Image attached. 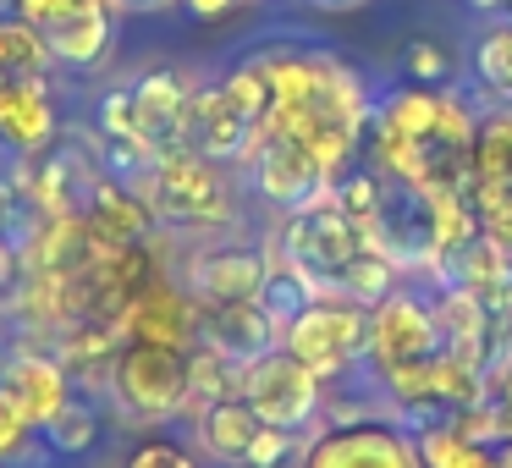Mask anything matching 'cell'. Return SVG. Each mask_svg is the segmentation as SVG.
Masks as SVG:
<instances>
[{"instance_id": "obj_1", "label": "cell", "mask_w": 512, "mask_h": 468, "mask_svg": "<svg viewBox=\"0 0 512 468\" xmlns=\"http://www.w3.org/2000/svg\"><path fill=\"white\" fill-rule=\"evenodd\" d=\"M133 188L155 210V221L177 226V232H215V226L237 221V199H232V182H226V166L221 160H204L188 144L166 149Z\"/></svg>"}, {"instance_id": "obj_2", "label": "cell", "mask_w": 512, "mask_h": 468, "mask_svg": "<svg viewBox=\"0 0 512 468\" xmlns=\"http://www.w3.org/2000/svg\"><path fill=\"white\" fill-rule=\"evenodd\" d=\"M116 413L138 430L171 424L193 408V375H188V353L182 347H155V342H122L105 375Z\"/></svg>"}, {"instance_id": "obj_3", "label": "cell", "mask_w": 512, "mask_h": 468, "mask_svg": "<svg viewBox=\"0 0 512 468\" xmlns=\"http://www.w3.org/2000/svg\"><path fill=\"white\" fill-rule=\"evenodd\" d=\"M364 248H380V243H369L364 226H358L331 193L314 199V204H303V210H292L287 221H281V232H276V254L287 259L292 270H303L320 292L342 287L347 265H353Z\"/></svg>"}, {"instance_id": "obj_4", "label": "cell", "mask_w": 512, "mask_h": 468, "mask_svg": "<svg viewBox=\"0 0 512 468\" xmlns=\"http://www.w3.org/2000/svg\"><path fill=\"white\" fill-rule=\"evenodd\" d=\"M281 347H287L298 364H309L320 380H336L347 369L369 364V309L342 292H320L298 320L281 331Z\"/></svg>"}, {"instance_id": "obj_5", "label": "cell", "mask_w": 512, "mask_h": 468, "mask_svg": "<svg viewBox=\"0 0 512 468\" xmlns=\"http://www.w3.org/2000/svg\"><path fill=\"white\" fill-rule=\"evenodd\" d=\"M298 468H424L419 435L391 413H369V419L347 424H314L303 435Z\"/></svg>"}, {"instance_id": "obj_6", "label": "cell", "mask_w": 512, "mask_h": 468, "mask_svg": "<svg viewBox=\"0 0 512 468\" xmlns=\"http://www.w3.org/2000/svg\"><path fill=\"white\" fill-rule=\"evenodd\" d=\"M237 397L259 413V424H281V430L309 435L314 419L325 413V380L309 364H298L287 347H270V353L248 358L237 369Z\"/></svg>"}, {"instance_id": "obj_7", "label": "cell", "mask_w": 512, "mask_h": 468, "mask_svg": "<svg viewBox=\"0 0 512 468\" xmlns=\"http://www.w3.org/2000/svg\"><path fill=\"white\" fill-rule=\"evenodd\" d=\"M435 353H446V331L435 320V298L397 287L369 309V369L380 375H397V369H419Z\"/></svg>"}, {"instance_id": "obj_8", "label": "cell", "mask_w": 512, "mask_h": 468, "mask_svg": "<svg viewBox=\"0 0 512 468\" xmlns=\"http://www.w3.org/2000/svg\"><path fill=\"white\" fill-rule=\"evenodd\" d=\"M248 182L265 204H276L281 215L303 210V204L331 193V171L314 160V149L292 133H259V149L248 155Z\"/></svg>"}, {"instance_id": "obj_9", "label": "cell", "mask_w": 512, "mask_h": 468, "mask_svg": "<svg viewBox=\"0 0 512 468\" xmlns=\"http://www.w3.org/2000/svg\"><path fill=\"white\" fill-rule=\"evenodd\" d=\"M0 386L12 391V402L28 413L34 430H45V424L67 408L72 391H78V386H72V375H67V364L56 358V347L28 342V336L0 342Z\"/></svg>"}, {"instance_id": "obj_10", "label": "cell", "mask_w": 512, "mask_h": 468, "mask_svg": "<svg viewBox=\"0 0 512 468\" xmlns=\"http://www.w3.org/2000/svg\"><path fill=\"white\" fill-rule=\"evenodd\" d=\"M61 138V100L50 72H0V144L12 155H45Z\"/></svg>"}, {"instance_id": "obj_11", "label": "cell", "mask_w": 512, "mask_h": 468, "mask_svg": "<svg viewBox=\"0 0 512 468\" xmlns=\"http://www.w3.org/2000/svg\"><path fill=\"white\" fill-rule=\"evenodd\" d=\"M199 325H204V309L182 281H171V270H160L144 292L122 309L116 331L122 342H155V347H182L188 353L199 342Z\"/></svg>"}, {"instance_id": "obj_12", "label": "cell", "mask_w": 512, "mask_h": 468, "mask_svg": "<svg viewBox=\"0 0 512 468\" xmlns=\"http://www.w3.org/2000/svg\"><path fill=\"white\" fill-rule=\"evenodd\" d=\"M259 133H265V122H254L221 83H199V89H193L188 138H182V144L199 149L204 160H221V166H237V160H243L248 166V155L259 149Z\"/></svg>"}, {"instance_id": "obj_13", "label": "cell", "mask_w": 512, "mask_h": 468, "mask_svg": "<svg viewBox=\"0 0 512 468\" xmlns=\"http://www.w3.org/2000/svg\"><path fill=\"white\" fill-rule=\"evenodd\" d=\"M270 254L265 248H199L182 265V287L199 298V309H215V303H248L265 287Z\"/></svg>"}, {"instance_id": "obj_14", "label": "cell", "mask_w": 512, "mask_h": 468, "mask_svg": "<svg viewBox=\"0 0 512 468\" xmlns=\"http://www.w3.org/2000/svg\"><path fill=\"white\" fill-rule=\"evenodd\" d=\"M193 89H199V83H188L182 72H171V67L144 72V78L133 83V116H138V133H144L149 144L160 149V155H166V149H182V138H188Z\"/></svg>"}, {"instance_id": "obj_15", "label": "cell", "mask_w": 512, "mask_h": 468, "mask_svg": "<svg viewBox=\"0 0 512 468\" xmlns=\"http://www.w3.org/2000/svg\"><path fill=\"white\" fill-rule=\"evenodd\" d=\"M199 342H210L215 353H226L232 364H248V358L281 347V325L259 309V298H248V303H215V309H204Z\"/></svg>"}, {"instance_id": "obj_16", "label": "cell", "mask_w": 512, "mask_h": 468, "mask_svg": "<svg viewBox=\"0 0 512 468\" xmlns=\"http://www.w3.org/2000/svg\"><path fill=\"white\" fill-rule=\"evenodd\" d=\"M254 430H259V413L248 408L237 391H232V397L204 402V408H193V435H199V452H204V463H215V468H237V457L248 452Z\"/></svg>"}, {"instance_id": "obj_17", "label": "cell", "mask_w": 512, "mask_h": 468, "mask_svg": "<svg viewBox=\"0 0 512 468\" xmlns=\"http://www.w3.org/2000/svg\"><path fill=\"white\" fill-rule=\"evenodd\" d=\"M83 215H89L94 232L116 237V243H149V237H155V210L138 199L133 182L111 177V171L94 182V199H89V210H83Z\"/></svg>"}, {"instance_id": "obj_18", "label": "cell", "mask_w": 512, "mask_h": 468, "mask_svg": "<svg viewBox=\"0 0 512 468\" xmlns=\"http://www.w3.org/2000/svg\"><path fill=\"white\" fill-rule=\"evenodd\" d=\"M441 122H446V94L419 89V83L380 94L375 111H369V127H386V133L413 138V144H430V138H441Z\"/></svg>"}, {"instance_id": "obj_19", "label": "cell", "mask_w": 512, "mask_h": 468, "mask_svg": "<svg viewBox=\"0 0 512 468\" xmlns=\"http://www.w3.org/2000/svg\"><path fill=\"white\" fill-rule=\"evenodd\" d=\"M100 430H105L100 402H94L89 391H72L67 408H61L56 419L39 430V441H45L50 457H61V463H78V457H89L94 446H100Z\"/></svg>"}, {"instance_id": "obj_20", "label": "cell", "mask_w": 512, "mask_h": 468, "mask_svg": "<svg viewBox=\"0 0 512 468\" xmlns=\"http://www.w3.org/2000/svg\"><path fill=\"white\" fill-rule=\"evenodd\" d=\"M468 177L512 188V100L490 105L468 138Z\"/></svg>"}, {"instance_id": "obj_21", "label": "cell", "mask_w": 512, "mask_h": 468, "mask_svg": "<svg viewBox=\"0 0 512 468\" xmlns=\"http://www.w3.org/2000/svg\"><path fill=\"white\" fill-rule=\"evenodd\" d=\"M314 298H320V287H314V281L303 276V270H292V265H287V259H281V254H270L265 287H259V309H265L270 320H276L281 331H287V325L298 320V314L309 309Z\"/></svg>"}, {"instance_id": "obj_22", "label": "cell", "mask_w": 512, "mask_h": 468, "mask_svg": "<svg viewBox=\"0 0 512 468\" xmlns=\"http://www.w3.org/2000/svg\"><path fill=\"white\" fill-rule=\"evenodd\" d=\"M50 45L23 12H0V72H50Z\"/></svg>"}, {"instance_id": "obj_23", "label": "cell", "mask_w": 512, "mask_h": 468, "mask_svg": "<svg viewBox=\"0 0 512 468\" xmlns=\"http://www.w3.org/2000/svg\"><path fill=\"white\" fill-rule=\"evenodd\" d=\"M419 457H424V468H496V446L468 441V435L452 430V424L419 430Z\"/></svg>"}, {"instance_id": "obj_24", "label": "cell", "mask_w": 512, "mask_h": 468, "mask_svg": "<svg viewBox=\"0 0 512 468\" xmlns=\"http://www.w3.org/2000/svg\"><path fill=\"white\" fill-rule=\"evenodd\" d=\"M39 457H50L45 441H39V430L12 402V391L0 386V468H34Z\"/></svg>"}, {"instance_id": "obj_25", "label": "cell", "mask_w": 512, "mask_h": 468, "mask_svg": "<svg viewBox=\"0 0 512 468\" xmlns=\"http://www.w3.org/2000/svg\"><path fill=\"white\" fill-rule=\"evenodd\" d=\"M468 199H474L479 232H485L490 243H501V248L512 254V188H501V182H479V177H468Z\"/></svg>"}, {"instance_id": "obj_26", "label": "cell", "mask_w": 512, "mask_h": 468, "mask_svg": "<svg viewBox=\"0 0 512 468\" xmlns=\"http://www.w3.org/2000/svg\"><path fill=\"white\" fill-rule=\"evenodd\" d=\"M303 452V435L298 430H281V424H259L248 452L237 457V468H298Z\"/></svg>"}, {"instance_id": "obj_27", "label": "cell", "mask_w": 512, "mask_h": 468, "mask_svg": "<svg viewBox=\"0 0 512 468\" xmlns=\"http://www.w3.org/2000/svg\"><path fill=\"white\" fill-rule=\"evenodd\" d=\"M94 127H100V138H111V144H133V138H144L138 133V116H133V83H111V89L94 100Z\"/></svg>"}, {"instance_id": "obj_28", "label": "cell", "mask_w": 512, "mask_h": 468, "mask_svg": "<svg viewBox=\"0 0 512 468\" xmlns=\"http://www.w3.org/2000/svg\"><path fill=\"white\" fill-rule=\"evenodd\" d=\"M474 72L501 94V100H512V23L490 28V34L479 39V50H474Z\"/></svg>"}, {"instance_id": "obj_29", "label": "cell", "mask_w": 512, "mask_h": 468, "mask_svg": "<svg viewBox=\"0 0 512 468\" xmlns=\"http://www.w3.org/2000/svg\"><path fill=\"white\" fill-rule=\"evenodd\" d=\"M122 468H204V463L188 452V446L166 441V435H149V441H138L133 452H127Z\"/></svg>"}, {"instance_id": "obj_30", "label": "cell", "mask_w": 512, "mask_h": 468, "mask_svg": "<svg viewBox=\"0 0 512 468\" xmlns=\"http://www.w3.org/2000/svg\"><path fill=\"white\" fill-rule=\"evenodd\" d=\"M402 67H408V78L419 83V89H435V83L452 72V61H446V50L435 45V39H408V50H402Z\"/></svg>"}, {"instance_id": "obj_31", "label": "cell", "mask_w": 512, "mask_h": 468, "mask_svg": "<svg viewBox=\"0 0 512 468\" xmlns=\"http://www.w3.org/2000/svg\"><path fill=\"white\" fill-rule=\"evenodd\" d=\"M485 397H490V408H496V419H501V441H512V353L490 369Z\"/></svg>"}, {"instance_id": "obj_32", "label": "cell", "mask_w": 512, "mask_h": 468, "mask_svg": "<svg viewBox=\"0 0 512 468\" xmlns=\"http://www.w3.org/2000/svg\"><path fill=\"white\" fill-rule=\"evenodd\" d=\"M182 6H188V17L193 23H215V17H226L237 6V0H182Z\"/></svg>"}, {"instance_id": "obj_33", "label": "cell", "mask_w": 512, "mask_h": 468, "mask_svg": "<svg viewBox=\"0 0 512 468\" xmlns=\"http://www.w3.org/2000/svg\"><path fill=\"white\" fill-rule=\"evenodd\" d=\"M116 12H166V6H177V0H111Z\"/></svg>"}, {"instance_id": "obj_34", "label": "cell", "mask_w": 512, "mask_h": 468, "mask_svg": "<svg viewBox=\"0 0 512 468\" xmlns=\"http://www.w3.org/2000/svg\"><path fill=\"white\" fill-rule=\"evenodd\" d=\"M314 6H325V12H347V6H364V0H314Z\"/></svg>"}, {"instance_id": "obj_35", "label": "cell", "mask_w": 512, "mask_h": 468, "mask_svg": "<svg viewBox=\"0 0 512 468\" xmlns=\"http://www.w3.org/2000/svg\"><path fill=\"white\" fill-rule=\"evenodd\" d=\"M496 468H512V441H501V446H496Z\"/></svg>"}, {"instance_id": "obj_36", "label": "cell", "mask_w": 512, "mask_h": 468, "mask_svg": "<svg viewBox=\"0 0 512 468\" xmlns=\"http://www.w3.org/2000/svg\"><path fill=\"white\" fill-rule=\"evenodd\" d=\"M34 468H67V463H61V457H39Z\"/></svg>"}]
</instances>
